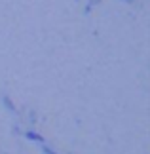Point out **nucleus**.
<instances>
[{
  "instance_id": "3",
  "label": "nucleus",
  "mask_w": 150,
  "mask_h": 154,
  "mask_svg": "<svg viewBox=\"0 0 150 154\" xmlns=\"http://www.w3.org/2000/svg\"><path fill=\"white\" fill-rule=\"evenodd\" d=\"M40 146H42V154H59V152H55L50 145H46V143H44V145H40Z\"/></svg>"
},
{
  "instance_id": "2",
  "label": "nucleus",
  "mask_w": 150,
  "mask_h": 154,
  "mask_svg": "<svg viewBox=\"0 0 150 154\" xmlns=\"http://www.w3.org/2000/svg\"><path fill=\"white\" fill-rule=\"evenodd\" d=\"M2 103H4V106H6V109H8L10 112H14V114H15V112H17V109H15V105H14V103L10 101V97H8V95H4V97H2Z\"/></svg>"
},
{
  "instance_id": "1",
  "label": "nucleus",
  "mask_w": 150,
  "mask_h": 154,
  "mask_svg": "<svg viewBox=\"0 0 150 154\" xmlns=\"http://www.w3.org/2000/svg\"><path fill=\"white\" fill-rule=\"evenodd\" d=\"M23 137H25L27 141H31V143H36V145H44V143H46L44 137H42V135H40L34 128L25 129V131H23Z\"/></svg>"
},
{
  "instance_id": "4",
  "label": "nucleus",
  "mask_w": 150,
  "mask_h": 154,
  "mask_svg": "<svg viewBox=\"0 0 150 154\" xmlns=\"http://www.w3.org/2000/svg\"><path fill=\"white\" fill-rule=\"evenodd\" d=\"M125 2H131V0H125Z\"/></svg>"
}]
</instances>
